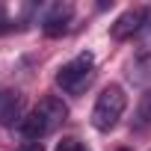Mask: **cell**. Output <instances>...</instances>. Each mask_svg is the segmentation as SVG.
I'll return each mask as SVG.
<instances>
[{
    "label": "cell",
    "mask_w": 151,
    "mask_h": 151,
    "mask_svg": "<svg viewBox=\"0 0 151 151\" xmlns=\"http://www.w3.org/2000/svg\"><path fill=\"white\" fill-rule=\"evenodd\" d=\"M65 116H68L65 101L56 98V95H45V98L24 116V122H21L18 130L24 133L27 142H42L47 133H53V130L65 122Z\"/></svg>",
    "instance_id": "6da1fadb"
},
{
    "label": "cell",
    "mask_w": 151,
    "mask_h": 151,
    "mask_svg": "<svg viewBox=\"0 0 151 151\" xmlns=\"http://www.w3.org/2000/svg\"><path fill=\"white\" fill-rule=\"evenodd\" d=\"M124 107H127V95L119 83H110L98 98H95V107H92V127L101 130V133H110L119 119L124 116Z\"/></svg>",
    "instance_id": "7a4b0ae2"
},
{
    "label": "cell",
    "mask_w": 151,
    "mask_h": 151,
    "mask_svg": "<svg viewBox=\"0 0 151 151\" xmlns=\"http://www.w3.org/2000/svg\"><path fill=\"white\" fill-rule=\"evenodd\" d=\"M95 77V56L86 50V53H77L74 59H68L59 71H56V86L65 92V95H80Z\"/></svg>",
    "instance_id": "3957f363"
},
{
    "label": "cell",
    "mask_w": 151,
    "mask_h": 151,
    "mask_svg": "<svg viewBox=\"0 0 151 151\" xmlns=\"http://www.w3.org/2000/svg\"><path fill=\"white\" fill-rule=\"evenodd\" d=\"M151 30V6H133L127 12H122L116 21H113V39L116 42H130V39H139Z\"/></svg>",
    "instance_id": "277c9868"
},
{
    "label": "cell",
    "mask_w": 151,
    "mask_h": 151,
    "mask_svg": "<svg viewBox=\"0 0 151 151\" xmlns=\"http://www.w3.org/2000/svg\"><path fill=\"white\" fill-rule=\"evenodd\" d=\"M24 95L21 92H12V89H3L0 92V124L3 127H21L24 122Z\"/></svg>",
    "instance_id": "5b68a950"
},
{
    "label": "cell",
    "mask_w": 151,
    "mask_h": 151,
    "mask_svg": "<svg viewBox=\"0 0 151 151\" xmlns=\"http://www.w3.org/2000/svg\"><path fill=\"white\" fill-rule=\"evenodd\" d=\"M71 18H74V6H71V3H53V6L47 9L45 21H42L45 36H62V33L68 30Z\"/></svg>",
    "instance_id": "8992f818"
},
{
    "label": "cell",
    "mask_w": 151,
    "mask_h": 151,
    "mask_svg": "<svg viewBox=\"0 0 151 151\" xmlns=\"http://www.w3.org/2000/svg\"><path fill=\"white\" fill-rule=\"evenodd\" d=\"M151 127V89H145L136 101V110H133V119H130V130L133 133H145Z\"/></svg>",
    "instance_id": "52a82bcc"
},
{
    "label": "cell",
    "mask_w": 151,
    "mask_h": 151,
    "mask_svg": "<svg viewBox=\"0 0 151 151\" xmlns=\"http://www.w3.org/2000/svg\"><path fill=\"white\" fill-rule=\"evenodd\" d=\"M24 151H45L42 142H24Z\"/></svg>",
    "instance_id": "ba28073f"
}]
</instances>
